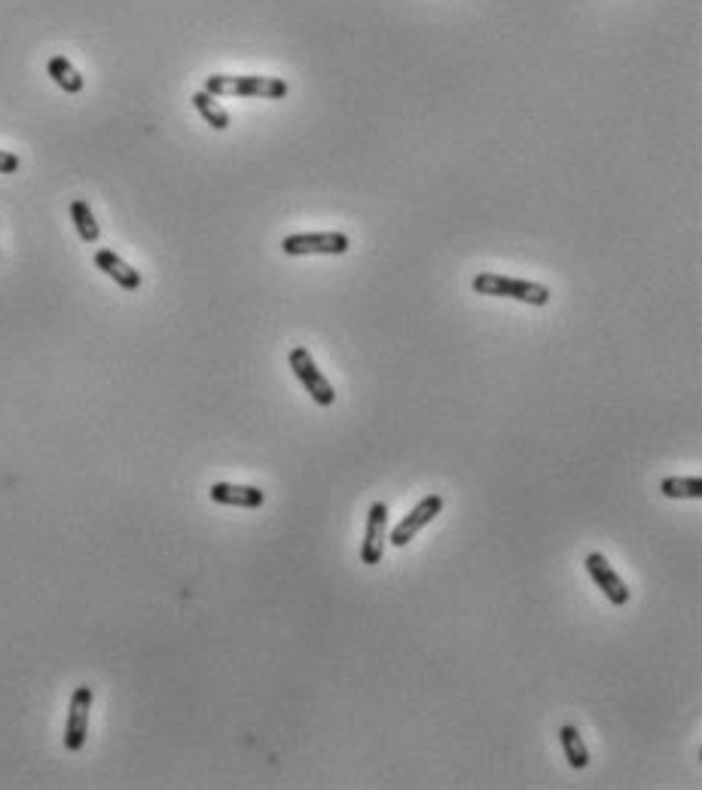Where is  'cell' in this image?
Wrapping results in <instances>:
<instances>
[{"label": "cell", "instance_id": "8992f818", "mask_svg": "<svg viewBox=\"0 0 702 790\" xmlns=\"http://www.w3.org/2000/svg\"><path fill=\"white\" fill-rule=\"evenodd\" d=\"M92 687H77L71 696V708H68V723H65V748L71 754L83 751L86 736H89V711H92Z\"/></svg>", "mask_w": 702, "mask_h": 790}, {"label": "cell", "instance_id": "9a60e30c", "mask_svg": "<svg viewBox=\"0 0 702 790\" xmlns=\"http://www.w3.org/2000/svg\"><path fill=\"white\" fill-rule=\"evenodd\" d=\"M660 492L666 498H702V479L699 476H666L660 482Z\"/></svg>", "mask_w": 702, "mask_h": 790}, {"label": "cell", "instance_id": "8fae6325", "mask_svg": "<svg viewBox=\"0 0 702 790\" xmlns=\"http://www.w3.org/2000/svg\"><path fill=\"white\" fill-rule=\"evenodd\" d=\"M46 71H49L52 83H55L58 89H62V92H68V95L83 92V77H80V71L68 62L65 55H52V58H49V65H46Z\"/></svg>", "mask_w": 702, "mask_h": 790}, {"label": "cell", "instance_id": "7a4b0ae2", "mask_svg": "<svg viewBox=\"0 0 702 790\" xmlns=\"http://www.w3.org/2000/svg\"><path fill=\"white\" fill-rule=\"evenodd\" d=\"M205 92L214 98L223 95H236V98H284L287 83L281 77H232V74H211L205 80Z\"/></svg>", "mask_w": 702, "mask_h": 790}, {"label": "cell", "instance_id": "7c38bea8", "mask_svg": "<svg viewBox=\"0 0 702 790\" xmlns=\"http://www.w3.org/2000/svg\"><path fill=\"white\" fill-rule=\"evenodd\" d=\"M559 745H562L565 760H568L571 769H587L590 766V751H587V745H583L577 726H571V723L559 726Z\"/></svg>", "mask_w": 702, "mask_h": 790}, {"label": "cell", "instance_id": "4fadbf2b", "mask_svg": "<svg viewBox=\"0 0 702 790\" xmlns=\"http://www.w3.org/2000/svg\"><path fill=\"white\" fill-rule=\"evenodd\" d=\"M193 107L202 113V119H205V123H208L214 132H226V129H229V113H226V110L220 107V101H217L214 95H208L205 89L193 95Z\"/></svg>", "mask_w": 702, "mask_h": 790}, {"label": "cell", "instance_id": "277c9868", "mask_svg": "<svg viewBox=\"0 0 702 790\" xmlns=\"http://www.w3.org/2000/svg\"><path fill=\"white\" fill-rule=\"evenodd\" d=\"M351 248V238L345 232H297L281 241V251L287 257H309V254H327L342 257Z\"/></svg>", "mask_w": 702, "mask_h": 790}, {"label": "cell", "instance_id": "52a82bcc", "mask_svg": "<svg viewBox=\"0 0 702 790\" xmlns=\"http://www.w3.org/2000/svg\"><path fill=\"white\" fill-rule=\"evenodd\" d=\"M388 546V507L376 501L367 513V528H364V543H361V562L364 565H379Z\"/></svg>", "mask_w": 702, "mask_h": 790}, {"label": "cell", "instance_id": "5bb4252c", "mask_svg": "<svg viewBox=\"0 0 702 790\" xmlns=\"http://www.w3.org/2000/svg\"><path fill=\"white\" fill-rule=\"evenodd\" d=\"M71 220H74V226H77V235L86 241V245H95V241L101 238V226H98V220H95V214H92L89 202H83V199H74V202H71Z\"/></svg>", "mask_w": 702, "mask_h": 790}, {"label": "cell", "instance_id": "5b68a950", "mask_svg": "<svg viewBox=\"0 0 702 790\" xmlns=\"http://www.w3.org/2000/svg\"><path fill=\"white\" fill-rule=\"evenodd\" d=\"M443 495H425L413 510H409L391 531H388V543L391 546H397V550H403V546L409 543V540H416V534L425 528V525H431L440 513H443Z\"/></svg>", "mask_w": 702, "mask_h": 790}, {"label": "cell", "instance_id": "2e32d148", "mask_svg": "<svg viewBox=\"0 0 702 790\" xmlns=\"http://www.w3.org/2000/svg\"><path fill=\"white\" fill-rule=\"evenodd\" d=\"M22 168V159L10 150H0V174H16Z\"/></svg>", "mask_w": 702, "mask_h": 790}, {"label": "cell", "instance_id": "3957f363", "mask_svg": "<svg viewBox=\"0 0 702 790\" xmlns=\"http://www.w3.org/2000/svg\"><path fill=\"white\" fill-rule=\"evenodd\" d=\"M287 363H290V370H294V376L300 379V385L309 391V397H312L318 406H333V403H336V391H333L330 379L318 370V363H315V357L309 354L306 345L290 348Z\"/></svg>", "mask_w": 702, "mask_h": 790}, {"label": "cell", "instance_id": "30bf717a", "mask_svg": "<svg viewBox=\"0 0 702 790\" xmlns=\"http://www.w3.org/2000/svg\"><path fill=\"white\" fill-rule=\"evenodd\" d=\"M95 266H98L107 278H113L123 290H138V287H141V272L132 269L120 254H113V251H107V248H98V251H95Z\"/></svg>", "mask_w": 702, "mask_h": 790}, {"label": "cell", "instance_id": "6da1fadb", "mask_svg": "<svg viewBox=\"0 0 702 790\" xmlns=\"http://www.w3.org/2000/svg\"><path fill=\"white\" fill-rule=\"evenodd\" d=\"M480 296H504V299H516V302H529V306H547L553 299L547 284L538 281H525V278H507L498 272H480L471 284Z\"/></svg>", "mask_w": 702, "mask_h": 790}, {"label": "cell", "instance_id": "9c48e42d", "mask_svg": "<svg viewBox=\"0 0 702 790\" xmlns=\"http://www.w3.org/2000/svg\"><path fill=\"white\" fill-rule=\"evenodd\" d=\"M211 501L223 507H242V510H257L266 504V492L257 485H236V482H214L211 485Z\"/></svg>", "mask_w": 702, "mask_h": 790}, {"label": "cell", "instance_id": "ba28073f", "mask_svg": "<svg viewBox=\"0 0 702 790\" xmlns=\"http://www.w3.org/2000/svg\"><path fill=\"white\" fill-rule=\"evenodd\" d=\"M583 568H587V574L593 577V583L605 592V598H608L614 607H626V601H629L632 592L626 589L623 577L611 568V562H608L602 553H590L587 562H583Z\"/></svg>", "mask_w": 702, "mask_h": 790}]
</instances>
